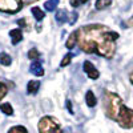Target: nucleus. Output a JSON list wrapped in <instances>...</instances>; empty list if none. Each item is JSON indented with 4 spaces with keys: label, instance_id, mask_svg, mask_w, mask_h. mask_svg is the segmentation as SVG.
<instances>
[{
    "label": "nucleus",
    "instance_id": "nucleus-11",
    "mask_svg": "<svg viewBox=\"0 0 133 133\" xmlns=\"http://www.w3.org/2000/svg\"><path fill=\"white\" fill-rule=\"evenodd\" d=\"M76 44H77V33L75 31V32H72L71 35H69L68 40H66V43H65V47L68 48V49H72Z\"/></svg>",
    "mask_w": 133,
    "mask_h": 133
},
{
    "label": "nucleus",
    "instance_id": "nucleus-19",
    "mask_svg": "<svg viewBox=\"0 0 133 133\" xmlns=\"http://www.w3.org/2000/svg\"><path fill=\"white\" fill-rule=\"evenodd\" d=\"M72 57H73V55H72V53H66L65 56H64V59L61 60V63H60V66H66V65L71 63Z\"/></svg>",
    "mask_w": 133,
    "mask_h": 133
},
{
    "label": "nucleus",
    "instance_id": "nucleus-20",
    "mask_svg": "<svg viewBox=\"0 0 133 133\" xmlns=\"http://www.w3.org/2000/svg\"><path fill=\"white\" fill-rule=\"evenodd\" d=\"M7 92H8V88H7V85H5L4 83L0 81V100H2V98L7 95Z\"/></svg>",
    "mask_w": 133,
    "mask_h": 133
},
{
    "label": "nucleus",
    "instance_id": "nucleus-21",
    "mask_svg": "<svg viewBox=\"0 0 133 133\" xmlns=\"http://www.w3.org/2000/svg\"><path fill=\"white\" fill-rule=\"evenodd\" d=\"M77 17H79V15H77V12H73V14L71 15V17L68 19V21H69V24H71V25L76 23V20H77Z\"/></svg>",
    "mask_w": 133,
    "mask_h": 133
},
{
    "label": "nucleus",
    "instance_id": "nucleus-6",
    "mask_svg": "<svg viewBox=\"0 0 133 133\" xmlns=\"http://www.w3.org/2000/svg\"><path fill=\"white\" fill-rule=\"evenodd\" d=\"M29 72L32 73V75H35V76H37V77H41V76H44V69H43V65H41V63L40 61H33L32 64H31V66H29Z\"/></svg>",
    "mask_w": 133,
    "mask_h": 133
},
{
    "label": "nucleus",
    "instance_id": "nucleus-13",
    "mask_svg": "<svg viewBox=\"0 0 133 133\" xmlns=\"http://www.w3.org/2000/svg\"><path fill=\"white\" fill-rule=\"evenodd\" d=\"M57 5H59V0H48V2H45V4H44V8H45L48 12H52V11L56 9Z\"/></svg>",
    "mask_w": 133,
    "mask_h": 133
},
{
    "label": "nucleus",
    "instance_id": "nucleus-18",
    "mask_svg": "<svg viewBox=\"0 0 133 133\" xmlns=\"http://www.w3.org/2000/svg\"><path fill=\"white\" fill-rule=\"evenodd\" d=\"M40 57V53H39V51L36 49V48H32L29 52H28V59H31V60H37Z\"/></svg>",
    "mask_w": 133,
    "mask_h": 133
},
{
    "label": "nucleus",
    "instance_id": "nucleus-12",
    "mask_svg": "<svg viewBox=\"0 0 133 133\" xmlns=\"http://www.w3.org/2000/svg\"><path fill=\"white\" fill-rule=\"evenodd\" d=\"M32 15L35 16V19H36L37 21H41V20L44 19V16H45V15H44V11L40 9L39 7H33V8H32Z\"/></svg>",
    "mask_w": 133,
    "mask_h": 133
},
{
    "label": "nucleus",
    "instance_id": "nucleus-22",
    "mask_svg": "<svg viewBox=\"0 0 133 133\" xmlns=\"http://www.w3.org/2000/svg\"><path fill=\"white\" fill-rule=\"evenodd\" d=\"M66 108H68V110H69V113L71 115H73V107H72V104H71V101H69V100H66Z\"/></svg>",
    "mask_w": 133,
    "mask_h": 133
},
{
    "label": "nucleus",
    "instance_id": "nucleus-23",
    "mask_svg": "<svg viewBox=\"0 0 133 133\" xmlns=\"http://www.w3.org/2000/svg\"><path fill=\"white\" fill-rule=\"evenodd\" d=\"M69 3H71V5H72V7H75V8H77V7L80 5V2H79V0H71Z\"/></svg>",
    "mask_w": 133,
    "mask_h": 133
},
{
    "label": "nucleus",
    "instance_id": "nucleus-28",
    "mask_svg": "<svg viewBox=\"0 0 133 133\" xmlns=\"http://www.w3.org/2000/svg\"><path fill=\"white\" fill-rule=\"evenodd\" d=\"M79 2H80V4H85V3L89 2V0H79Z\"/></svg>",
    "mask_w": 133,
    "mask_h": 133
},
{
    "label": "nucleus",
    "instance_id": "nucleus-10",
    "mask_svg": "<svg viewBox=\"0 0 133 133\" xmlns=\"http://www.w3.org/2000/svg\"><path fill=\"white\" fill-rule=\"evenodd\" d=\"M85 101H87V105L89 107V108H93L97 103V100H96V96L93 95L92 91H88L87 95H85Z\"/></svg>",
    "mask_w": 133,
    "mask_h": 133
},
{
    "label": "nucleus",
    "instance_id": "nucleus-9",
    "mask_svg": "<svg viewBox=\"0 0 133 133\" xmlns=\"http://www.w3.org/2000/svg\"><path fill=\"white\" fill-rule=\"evenodd\" d=\"M55 17L59 24H64L65 21H68V12H66V9H59Z\"/></svg>",
    "mask_w": 133,
    "mask_h": 133
},
{
    "label": "nucleus",
    "instance_id": "nucleus-15",
    "mask_svg": "<svg viewBox=\"0 0 133 133\" xmlns=\"http://www.w3.org/2000/svg\"><path fill=\"white\" fill-rule=\"evenodd\" d=\"M11 63H12V60H11V56L8 53H4V52L0 53V64L8 66V65H11Z\"/></svg>",
    "mask_w": 133,
    "mask_h": 133
},
{
    "label": "nucleus",
    "instance_id": "nucleus-16",
    "mask_svg": "<svg viewBox=\"0 0 133 133\" xmlns=\"http://www.w3.org/2000/svg\"><path fill=\"white\" fill-rule=\"evenodd\" d=\"M110 4H112V0H97L96 2V9H104V8H107V7H109Z\"/></svg>",
    "mask_w": 133,
    "mask_h": 133
},
{
    "label": "nucleus",
    "instance_id": "nucleus-8",
    "mask_svg": "<svg viewBox=\"0 0 133 133\" xmlns=\"http://www.w3.org/2000/svg\"><path fill=\"white\" fill-rule=\"evenodd\" d=\"M40 89V81L39 80H32L27 84V92L28 95H36Z\"/></svg>",
    "mask_w": 133,
    "mask_h": 133
},
{
    "label": "nucleus",
    "instance_id": "nucleus-3",
    "mask_svg": "<svg viewBox=\"0 0 133 133\" xmlns=\"http://www.w3.org/2000/svg\"><path fill=\"white\" fill-rule=\"evenodd\" d=\"M39 133H63L57 120L51 116H44L39 121Z\"/></svg>",
    "mask_w": 133,
    "mask_h": 133
},
{
    "label": "nucleus",
    "instance_id": "nucleus-25",
    "mask_svg": "<svg viewBox=\"0 0 133 133\" xmlns=\"http://www.w3.org/2000/svg\"><path fill=\"white\" fill-rule=\"evenodd\" d=\"M33 2H37V0H21V3L25 4V5H28V4H31V3H33Z\"/></svg>",
    "mask_w": 133,
    "mask_h": 133
},
{
    "label": "nucleus",
    "instance_id": "nucleus-17",
    "mask_svg": "<svg viewBox=\"0 0 133 133\" xmlns=\"http://www.w3.org/2000/svg\"><path fill=\"white\" fill-rule=\"evenodd\" d=\"M8 133H28V130L23 125H15L8 130Z\"/></svg>",
    "mask_w": 133,
    "mask_h": 133
},
{
    "label": "nucleus",
    "instance_id": "nucleus-27",
    "mask_svg": "<svg viewBox=\"0 0 133 133\" xmlns=\"http://www.w3.org/2000/svg\"><path fill=\"white\" fill-rule=\"evenodd\" d=\"M129 80H130V83H132V85H133V72L129 75Z\"/></svg>",
    "mask_w": 133,
    "mask_h": 133
},
{
    "label": "nucleus",
    "instance_id": "nucleus-14",
    "mask_svg": "<svg viewBox=\"0 0 133 133\" xmlns=\"http://www.w3.org/2000/svg\"><path fill=\"white\" fill-rule=\"evenodd\" d=\"M0 110H2L4 115H8V116H12L14 115V108H12V105L8 104V103L0 105Z\"/></svg>",
    "mask_w": 133,
    "mask_h": 133
},
{
    "label": "nucleus",
    "instance_id": "nucleus-5",
    "mask_svg": "<svg viewBox=\"0 0 133 133\" xmlns=\"http://www.w3.org/2000/svg\"><path fill=\"white\" fill-rule=\"evenodd\" d=\"M83 68H84V72L87 73V76L89 77L91 80H97L98 77H100V73L96 69V66L91 63V61H84V65H83Z\"/></svg>",
    "mask_w": 133,
    "mask_h": 133
},
{
    "label": "nucleus",
    "instance_id": "nucleus-4",
    "mask_svg": "<svg viewBox=\"0 0 133 133\" xmlns=\"http://www.w3.org/2000/svg\"><path fill=\"white\" fill-rule=\"evenodd\" d=\"M21 0H0V11L5 14H16L21 9Z\"/></svg>",
    "mask_w": 133,
    "mask_h": 133
},
{
    "label": "nucleus",
    "instance_id": "nucleus-7",
    "mask_svg": "<svg viewBox=\"0 0 133 133\" xmlns=\"http://www.w3.org/2000/svg\"><path fill=\"white\" fill-rule=\"evenodd\" d=\"M9 37H11V41H12L14 45H16V44H19L21 40H23V32H21L19 28L12 29L9 32Z\"/></svg>",
    "mask_w": 133,
    "mask_h": 133
},
{
    "label": "nucleus",
    "instance_id": "nucleus-1",
    "mask_svg": "<svg viewBox=\"0 0 133 133\" xmlns=\"http://www.w3.org/2000/svg\"><path fill=\"white\" fill-rule=\"evenodd\" d=\"M77 45L85 53H96L105 59H112L116 53L118 33L103 24H88L76 31Z\"/></svg>",
    "mask_w": 133,
    "mask_h": 133
},
{
    "label": "nucleus",
    "instance_id": "nucleus-2",
    "mask_svg": "<svg viewBox=\"0 0 133 133\" xmlns=\"http://www.w3.org/2000/svg\"><path fill=\"white\" fill-rule=\"evenodd\" d=\"M103 105L107 117L116 121L124 129L133 128V109L125 107L117 93L107 91L103 97Z\"/></svg>",
    "mask_w": 133,
    "mask_h": 133
},
{
    "label": "nucleus",
    "instance_id": "nucleus-24",
    "mask_svg": "<svg viewBox=\"0 0 133 133\" xmlns=\"http://www.w3.org/2000/svg\"><path fill=\"white\" fill-rule=\"evenodd\" d=\"M16 23H17L19 25H21V27H27V24H25V20H24V19H20V20H17Z\"/></svg>",
    "mask_w": 133,
    "mask_h": 133
},
{
    "label": "nucleus",
    "instance_id": "nucleus-26",
    "mask_svg": "<svg viewBox=\"0 0 133 133\" xmlns=\"http://www.w3.org/2000/svg\"><path fill=\"white\" fill-rule=\"evenodd\" d=\"M128 25H129V27H133V17H132L130 20H128Z\"/></svg>",
    "mask_w": 133,
    "mask_h": 133
}]
</instances>
